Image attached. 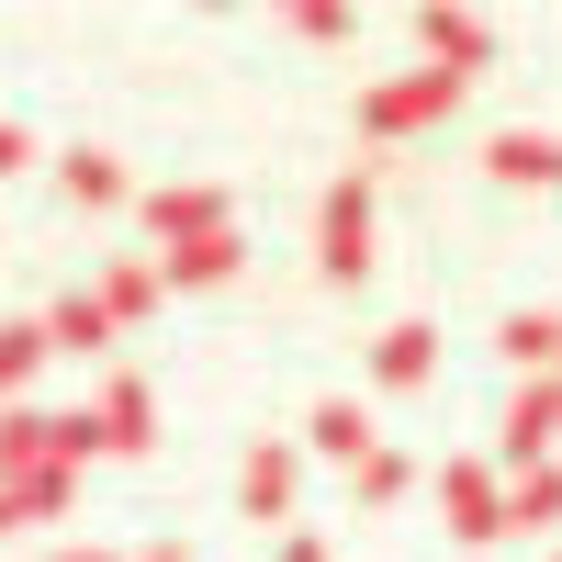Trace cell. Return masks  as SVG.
Listing matches in <instances>:
<instances>
[{
	"mask_svg": "<svg viewBox=\"0 0 562 562\" xmlns=\"http://www.w3.org/2000/svg\"><path fill=\"white\" fill-rule=\"evenodd\" d=\"M79 461H102L90 405L79 416H57V405H0V484H45V473H79Z\"/></svg>",
	"mask_w": 562,
	"mask_h": 562,
	"instance_id": "obj_1",
	"label": "cell"
},
{
	"mask_svg": "<svg viewBox=\"0 0 562 562\" xmlns=\"http://www.w3.org/2000/svg\"><path fill=\"white\" fill-rule=\"evenodd\" d=\"M315 270L338 281V293H360L371 281V169H338L315 203Z\"/></svg>",
	"mask_w": 562,
	"mask_h": 562,
	"instance_id": "obj_2",
	"label": "cell"
},
{
	"mask_svg": "<svg viewBox=\"0 0 562 562\" xmlns=\"http://www.w3.org/2000/svg\"><path fill=\"white\" fill-rule=\"evenodd\" d=\"M135 214H147L158 259H169V248H192V237H225V225H237V203H225L214 180H158V192H135Z\"/></svg>",
	"mask_w": 562,
	"mask_h": 562,
	"instance_id": "obj_3",
	"label": "cell"
},
{
	"mask_svg": "<svg viewBox=\"0 0 562 562\" xmlns=\"http://www.w3.org/2000/svg\"><path fill=\"white\" fill-rule=\"evenodd\" d=\"M473 79H450V68H416V79H383V90H360V135H428L450 102Z\"/></svg>",
	"mask_w": 562,
	"mask_h": 562,
	"instance_id": "obj_4",
	"label": "cell"
},
{
	"mask_svg": "<svg viewBox=\"0 0 562 562\" xmlns=\"http://www.w3.org/2000/svg\"><path fill=\"white\" fill-rule=\"evenodd\" d=\"M90 428H102V450H113V461L158 450V383H147V371H113L102 405H90Z\"/></svg>",
	"mask_w": 562,
	"mask_h": 562,
	"instance_id": "obj_5",
	"label": "cell"
},
{
	"mask_svg": "<svg viewBox=\"0 0 562 562\" xmlns=\"http://www.w3.org/2000/svg\"><path fill=\"white\" fill-rule=\"evenodd\" d=\"M439 506H450V540H495L506 529V473L495 461H439Z\"/></svg>",
	"mask_w": 562,
	"mask_h": 562,
	"instance_id": "obj_6",
	"label": "cell"
},
{
	"mask_svg": "<svg viewBox=\"0 0 562 562\" xmlns=\"http://www.w3.org/2000/svg\"><path fill=\"white\" fill-rule=\"evenodd\" d=\"M551 439H562L551 383H518V394H506V416H495V461H506V473H540V461H551Z\"/></svg>",
	"mask_w": 562,
	"mask_h": 562,
	"instance_id": "obj_7",
	"label": "cell"
},
{
	"mask_svg": "<svg viewBox=\"0 0 562 562\" xmlns=\"http://www.w3.org/2000/svg\"><path fill=\"white\" fill-rule=\"evenodd\" d=\"M293 495H304V461L281 450V439H259V450L237 461V506H248L259 529H281V518H293Z\"/></svg>",
	"mask_w": 562,
	"mask_h": 562,
	"instance_id": "obj_8",
	"label": "cell"
},
{
	"mask_svg": "<svg viewBox=\"0 0 562 562\" xmlns=\"http://www.w3.org/2000/svg\"><path fill=\"white\" fill-rule=\"evenodd\" d=\"M416 45H428V68H450V79L495 68V23H473V12H416Z\"/></svg>",
	"mask_w": 562,
	"mask_h": 562,
	"instance_id": "obj_9",
	"label": "cell"
},
{
	"mask_svg": "<svg viewBox=\"0 0 562 562\" xmlns=\"http://www.w3.org/2000/svg\"><path fill=\"white\" fill-rule=\"evenodd\" d=\"M484 169L506 180V192H551V180H562V135H540V124H506L495 147H484Z\"/></svg>",
	"mask_w": 562,
	"mask_h": 562,
	"instance_id": "obj_10",
	"label": "cell"
},
{
	"mask_svg": "<svg viewBox=\"0 0 562 562\" xmlns=\"http://www.w3.org/2000/svg\"><path fill=\"white\" fill-rule=\"evenodd\" d=\"M428 371H439V326H383V338H371V383H383V394H416V383H428Z\"/></svg>",
	"mask_w": 562,
	"mask_h": 562,
	"instance_id": "obj_11",
	"label": "cell"
},
{
	"mask_svg": "<svg viewBox=\"0 0 562 562\" xmlns=\"http://www.w3.org/2000/svg\"><path fill=\"white\" fill-rule=\"evenodd\" d=\"M248 270V237H237V225H225V237H192V248H169L158 259V281H169V293H214V281H237Z\"/></svg>",
	"mask_w": 562,
	"mask_h": 562,
	"instance_id": "obj_12",
	"label": "cell"
},
{
	"mask_svg": "<svg viewBox=\"0 0 562 562\" xmlns=\"http://www.w3.org/2000/svg\"><path fill=\"white\" fill-rule=\"evenodd\" d=\"M304 439H315L326 461H349V473H360L371 450H383V428H371V416H360V394H326V405L304 416Z\"/></svg>",
	"mask_w": 562,
	"mask_h": 562,
	"instance_id": "obj_13",
	"label": "cell"
},
{
	"mask_svg": "<svg viewBox=\"0 0 562 562\" xmlns=\"http://www.w3.org/2000/svg\"><path fill=\"white\" fill-rule=\"evenodd\" d=\"M57 180H68V203H79V214L135 203V180H124V158H113V147H68V158H57Z\"/></svg>",
	"mask_w": 562,
	"mask_h": 562,
	"instance_id": "obj_14",
	"label": "cell"
},
{
	"mask_svg": "<svg viewBox=\"0 0 562 562\" xmlns=\"http://www.w3.org/2000/svg\"><path fill=\"white\" fill-rule=\"evenodd\" d=\"M158 293H169V281H158L147 259H113L102 281H90V304L113 315V338H124V326H147V315H158Z\"/></svg>",
	"mask_w": 562,
	"mask_h": 562,
	"instance_id": "obj_15",
	"label": "cell"
},
{
	"mask_svg": "<svg viewBox=\"0 0 562 562\" xmlns=\"http://www.w3.org/2000/svg\"><path fill=\"white\" fill-rule=\"evenodd\" d=\"M45 349H57V360H102L113 349V315L90 293H57V304H45Z\"/></svg>",
	"mask_w": 562,
	"mask_h": 562,
	"instance_id": "obj_16",
	"label": "cell"
},
{
	"mask_svg": "<svg viewBox=\"0 0 562 562\" xmlns=\"http://www.w3.org/2000/svg\"><path fill=\"white\" fill-rule=\"evenodd\" d=\"M495 349L518 360L529 383H551V371H562V315H506V326H495Z\"/></svg>",
	"mask_w": 562,
	"mask_h": 562,
	"instance_id": "obj_17",
	"label": "cell"
},
{
	"mask_svg": "<svg viewBox=\"0 0 562 562\" xmlns=\"http://www.w3.org/2000/svg\"><path fill=\"white\" fill-rule=\"evenodd\" d=\"M506 529H562V461H540V473H506Z\"/></svg>",
	"mask_w": 562,
	"mask_h": 562,
	"instance_id": "obj_18",
	"label": "cell"
},
{
	"mask_svg": "<svg viewBox=\"0 0 562 562\" xmlns=\"http://www.w3.org/2000/svg\"><path fill=\"white\" fill-rule=\"evenodd\" d=\"M45 360H57V349H45V315H12V326H0V394H23Z\"/></svg>",
	"mask_w": 562,
	"mask_h": 562,
	"instance_id": "obj_19",
	"label": "cell"
},
{
	"mask_svg": "<svg viewBox=\"0 0 562 562\" xmlns=\"http://www.w3.org/2000/svg\"><path fill=\"white\" fill-rule=\"evenodd\" d=\"M405 484H416V473H405V450H371L360 473H349V495H360V506H394Z\"/></svg>",
	"mask_w": 562,
	"mask_h": 562,
	"instance_id": "obj_20",
	"label": "cell"
},
{
	"mask_svg": "<svg viewBox=\"0 0 562 562\" xmlns=\"http://www.w3.org/2000/svg\"><path fill=\"white\" fill-rule=\"evenodd\" d=\"M23 158H34V135H23V124H12V113H0V180H12V169H23Z\"/></svg>",
	"mask_w": 562,
	"mask_h": 562,
	"instance_id": "obj_21",
	"label": "cell"
},
{
	"mask_svg": "<svg viewBox=\"0 0 562 562\" xmlns=\"http://www.w3.org/2000/svg\"><path fill=\"white\" fill-rule=\"evenodd\" d=\"M12 529H34V506H23V484H0V540Z\"/></svg>",
	"mask_w": 562,
	"mask_h": 562,
	"instance_id": "obj_22",
	"label": "cell"
},
{
	"mask_svg": "<svg viewBox=\"0 0 562 562\" xmlns=\"http://www.w3.org/2000/svg\"><path fill=\"white\" fill-rule=\"evenodd\" d=\"M45 562H113L102 540H57V551H45Z\"/></svg>",
	"mask_w": 562,
	"mask_h": 562,
	"instance_id": "obj_23",
	"label": "cell"
},
{
	"mask_svg": "<svg viewBox=\"0 0 562 562\" xmlns=\"http://www.w3.org/2000/svg\"><path fill=\"white\" fill-rule=\"evenodd\" d=\"M281 562H326V540H304V529H293V540H281Z\"/></svg>",
	"mask_w": 562,
	"mask_h": 562,
	"instance_id": "obj_24",
	"label": "cell"
},
{
	"mask_svg": "<svg viewBox=\"0 0 562 562\" xmlns=\"http://www.w3.org/2000/svg\"><path fill=\"white\" fill-rule=\"evenodd\" d=\"M135 562H192V551H180V540H147V551H135Z\"/></svg>",
	"mask_w": 562,
	"mask_h": 562,
	"instance_id": "obj_25",
	"label": "cell"
},
{
	"mask_svg": "<svg viewBox=\"0 0 562 562\" xmlns=\"http://www.w3.org/2000/svg\"><path fill=\"white\" fill-rule=\"evenodd\" d=\"M551 405H562V371H551Z\"/></svg>",
	"mask_w": 562,
	"mask_h": 562,
	"instance_id": "obj_26",
	"label": "cell"
},
{
	"mask_svg": "<svg viewBox=\"0 0 562 562\" xmlns=\"http://www.w3.org/2000/svg\"><path fill=\"white\" fill-rule=\"evenodd\" d=\"M551 562H562V551H551Z\"/></svg>",
	"mask_w": 562,
	"mask_h": 562,
	"instance_id": "obj_27",
	"label": "cell"
}]
</instances>
